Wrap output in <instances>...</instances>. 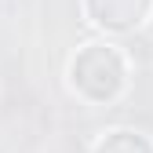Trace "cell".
Returning a JSON list of instances; mask_svg holds the SVG:
<instances>
[{
  "mask_svg": "<svg viewBox=\"0 0 153 153\" xmlns=\"http://www.w3.org/2000/svg\"><path fill=\"white\" fill-rule=\"evenodd\" d=\"M84 18L106 36L135 33L153 18V0H102V4L84 7Z\"/></svg>",
  "mask_w": 153,
  "mask_h": 153,
  "instance_id": "7a4b0ae2",
  "label": "cell"
},
{
  "mask_svg": "<svg viewBox=\"0 0 153 153\" xmlns=\"http://www.w3.org/2000/svg\"><path fill=\"white\" fill-rule=\"evenodd\" d=\"M66 88L84 106H113L131 88V55L106 33L84 40L66 62Z\"/></svg>",
  "mask_w": 153,
  "mask_h": 153,
  "instance_id": "6da1fadb",
  "label": "cell"
},
{
  "mask_svg": "<svg viewBox=\"0 0 153 153\" xmlns=\"http://www.w3.org/2000/svg\"><path fill=\"white\" fill-rule=\"evenodd\" d=\"M91 153H153V135L139 128H106L91 142Z\"/></svg>",
  "mask_w": 153,
  "mask_h": 153,
  "instance_id": "3957f363",
  "label": "cell"
}]
</instances>
